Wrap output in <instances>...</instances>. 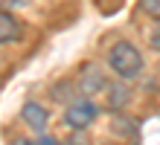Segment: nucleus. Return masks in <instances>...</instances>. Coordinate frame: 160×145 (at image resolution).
Wrapping results in <instances>:
<instances>
[{"instance_id":"nucleus-1","label":"nucleus","mask_w":160,"mask_h":145,"mask_svg":"<svg viewBox=\"0 0 160 145\" xmlns=\"http://www.w3.org/2000/svg\"><path fill=\"white\" fill-rule=\"evenodd\" d=\"M143 52L137 50L131 41H117V44H111L108 46V67L119 75V81H131V79H137L140 73H143Z\"/></svg>"},{"instance_id":"nucleus-2","label":"nucleus","mask_w":160,"mask_h":145,"mask_svg":"<svg viewBox=\"0 0 160 145\" xmlns=\"http://www.w3.org/2000/svg\"><path fill=\"white\" fill-rule=\"evenodd\" d=\"M96 116H99V104L88 99V96H79L76 102H70L67 108H64V125H67L70 131H84V128H90L93 122H96Z\"/></svg>"},{"instance_id":"nucleus-3","label":"nucleus","mask_w":160,"mask_h":145,"mask_svg":"<svg viewBox=\"0 0 160 145\" xmlns=\"http://www.w3.org/2000/svg\"><path fill=\"white\" fill-rule=\"evenodd\" d=\"M76 84H79V93L82 96H88V99H96V96H108V90H111V84L114 81H108V75H105V70H102L99 64H84L82 67V73H79V79H76Z\"/></svg>"},{"instance_id":"nucleus-4","label":"nucleus","mask_w":160,"mask_h":145,"mask_svg":"<svg viewBox=\"0 0 160 145\" xmlns=\"http://www.w3.org/2000/svg\"><path fill=\"white\" fill-rule=\"evenodd\" d=\"M21 119H23V125L29 131H35V133H41V137H44L47 125H50V110H47L41 102L29 99V102L21 104Z\"/></svg>"},{"instance_id":"nucleus-5","label":"nucleus","mask_w":160,"mask_h":145,"mask_svg":"<svg viewBox=\"0 0 160 145\" xmlns=\"http://www.w3.org/2000/svg\"><path fill=\"white\" fill-rule=\"evenodd\" d=\"M0 41H3V44L21 41V21H18L9 9H3V12H0Z\"/></svg>"},{"instance_id":"nucleus-6","label":"nucleus","mask_w":160,"mask_h":145,"mask_svg":"<svg viewBox=\"0 0 160 145\" xmlns=\"http://www.w3.org/2000/svg\"><path fill=\"white\" fill-rule=\"evenodd\" d=\"M125 102H128V87L122 84V81L119 84L114 81V84H111V90H108V96H105V104H108L111 110H119Z\"/></svg>"},{"instance_id":"nucleus-7","label":"nucleus","mask_w":160,"mask_h":145,"mask_svg":"<svg viewBox=\"0 0 160 145\" xmlns=\"http://www.w3.org/2000/svg\"><path fill=\"white\" fill-rule=\"evenodd\" d=\"M146 41H148V46H152L154 52H160V17L152 21V26H148V32H146Z\"/></svg>"},{"instance_id":"nucleus-8","label":"nucleus","mask_w":160,"mask_h":145,"mask_svg":"<svg viewBox=\"0 0 160 145\" xmlns=\"http://www.w3.org/2000/svg\"><path fill=\"white\" fill-rule=\"evenodd\" d=\"M140 9L148 17H160V0H140Z\"/></svg>"},{"instance_id":"nucleus-9","label":"nucleus","mask_w":160,"mask_h":145,"mask_svg":"<svg viewBox=\"0 0 160 145\" xmlns=\"http://www.w3.org/2000/svg\"><path fill=\"white\" fill-rule=\"evenodd\" d=\"M29 3V0H3V9H15V6H23Z\"/></svg>"},{"instance_id":"nucleus-10","label":"nucleus","mask_w":160,"mask_h":145,"mask_svg":"<svg viewBox=\"0 0 160 145\" xmlns=\"http://www.w3.org/2000/svg\"><path fill=\"white\" fill-rule=\"evenodd\" d=\"M9 145H38V142H32V139H26V137H18V139H12Z\"/></svg>"},{"instance_id":"nucleus-11","label":"nucleus","mask_w":160,"mask_h":145,"mask_svg":"<svg viewBox=\"0 0 160 145\" xmlns=\"http://www.w3.org/2000/svg\"><path fill=\"white\" fill-rule=\"evenodd\" d=\"M38 145H61V142H58V139H52V137H41Z\"/></svg>"}]
</instances>
